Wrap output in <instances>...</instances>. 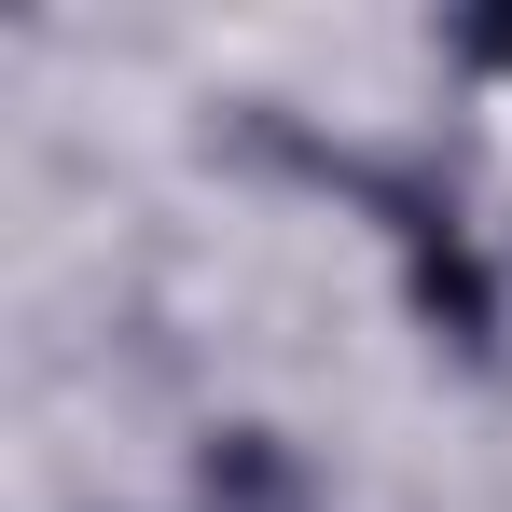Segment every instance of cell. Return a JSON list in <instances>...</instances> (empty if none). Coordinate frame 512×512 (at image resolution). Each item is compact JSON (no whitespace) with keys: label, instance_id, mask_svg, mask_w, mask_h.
<instances>
[{"label":"cell","instance_id":"2","mask_svg":"<svg viewBox=\"0 0 512 512\" xmlns=\"http://www.w3.org/2000/svg\"><path fill=\"white\" fill-rule=\"evenodd\" d=\"M471 56H485V70H512V0H499V14H471Z\"/></svg>","mask_w":512,"mask_h":512},{"label":"cell","instance_id":"1","mask_svg":"<svg viewBox=\"0 0 512 512\" xmlns=\"http://www.w3.org/2000/svg\"><path fill=\"white\" fill-rule=\"evenodd\" d=\"M208 512H305V485H291V457H277L263 429H236V443L208 457Z\"/></svg>","mask_w":512,"mask_h":512}]
</instances>
